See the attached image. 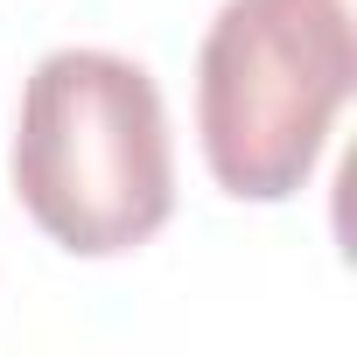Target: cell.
I'll return each instance as SVG.
<instances>
[{
	"label": "cell",
	"instance_id": "obj_1",
	"mask_svg": "<svg viewBox=\"0 0 357 357\" xmlns=\"http://www.w3.org/2000/svg\"><path fill=\"white\" fill-rule=\"evenodd\" d=\"M15 197L77 259L147 245L175 211V154L154 77L112 50H56L29 70Z\"/></svg>",
	"mask_w": 357,
	"mask_h": 357
},
{
	"label": "cell",
	"instance_id": "obj_2",
	"mask_svg": "<svg viewBox=\"0 0 357 357\" xmlns=\"http://www.w3.org/2000/svg\"><path fill=\"white\" fill-rule=\"evenodd\" d=\"M350 0H225L197 56V133L238 204L294 197L357 84Z\"/></svg>",
	"mask_w": 357,
	"mask_h": 357
}]
</instances>
